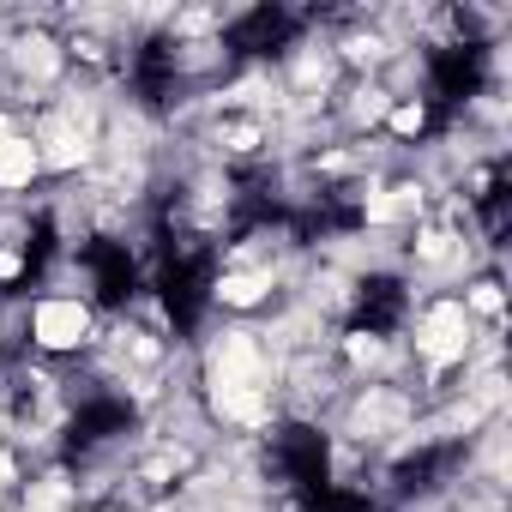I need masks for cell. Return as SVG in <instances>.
Wrapping results in <instances>:
<instances>
[{
  "instance_id": "6da1fadb",
  "label": "cell",
  "mask_w": 512,
  "mask_h": 512,
  "mask_svg": "<svg viewBox=\"0 0 512 512\" xmlns=\"http://www.w3.org/2000/svg\"><path fill=\"white\" fill-rule=\"evenodd\" d=\"M266 356L247 332H223L217 356H211V392H217V410L229 422H266L272 398H266Z\"/></svg>"
},
{
  "instance_id": "7a4b0ae2",
  "label": "cell",
  "mask_w": 512,
  "mask_h": 512,
  "mask_svg": "<svg viewBox=\"0 0 512 512\" xmlns=\"http://www.w3.org/2000/svg\"><path fill=\"white\" fill-rule=\"evenodd\" d=\"M416 350H422L434 368L458 362V356L470 350V308H464V302H440V308H428V320H422V332H416Z\"/></svg>"
},
{
  "instance_id": "3957f363",
  "label": "cell",
  "mask_w": 512,
  "mask_h": 512,
  "mask_svg": "<svg viewBox=\"0 0 512 512\" xmlns=\"http://www.w3.org/2000/svg\"><path fill=\"white\" fill-rule=\"evenodd\" d=\"M31 332H37L43 350H73V344L91 332V314H85L79 302H43L37 320H31Z\"/></svg>"
},
{
  "instance_id": "277c9868",
  "label": "cell",
  "mask_w": 512,
  "mask_h": 512,
  "mask_svg": "<svg viewBox=\"0 0 512 512\" xmlns=\"http://www.w3.org/2000/svg\"><path fill=\"white\" fill-rule=\"evenodd\" d=\"M37 163H43V151H37L13 121H0V187H31Z\"/></svg>"
},
{
  "instance_id": "5b68a950",
  "label": "cell",
  "mask_w": 512,
  "mask_h": 512,
  "mask_svg": "<svg viewBox=\"0 0 512 512\" xmlns=\"http://www.w3.org/2000/svg\"><path fill=\"white\" fill-rule=\"evenodd\" d=\"M49 145H55V151H49L55 163H79V157H85V133H73V121H55Z\"/></svg>"
},
{
  "instance_id": "8992f818",
  "label": "cell",
  "mask_w": 512,
  "mask_h": 512,
  "mask_svg": "<svg viewBox=\"0 0 512 512\" xmlns=\"http://www.w3.org/2000/svg\"><path fill=\"white\" fill-rule=\"evenodd\" d=\"M260 290H266V278H223V302H235V308L260 302Z\"/></svg>"
},
{
  "instance_id": "52a82bcc",
  "label": "cell",
  "mask_w": 512,
  "mask_h": 512,
  "mask_svg": "<svg viewBox=\"0 0 512 512\" xmlns=\"http://www.w3.org/2000/svg\"><path fill=\"white\" fill-rule=\"evenodd\" d=\"M7 482H13V458H7V452H0V488H7Z\"/></svg>"
}]
</instances>
